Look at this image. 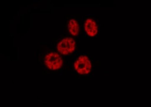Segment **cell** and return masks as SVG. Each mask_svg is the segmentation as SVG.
I'll use <instances>...</instances> for the list:
<instances>
[{
    "label": "cell",
    "instance_id": "obj_4",
    "mask_svg": "<svg viewBox=\"0 0 151 107\" xmlns=\"http://www.w3.org/2000/svg\"><path fill=\"white\" fill-rule=\"evenodd\" d=\"M84 29L86 33L90 36H94L97 34V26L96 23L92 19L86 20L84 24Z\"/></svg>",
    "mask_w": 151,
    "mask_h": 107
},
{
    "label": "cell",
    "instance_id": "obj_3",
    "mask_svg": "<svg viewBox=\"0 0 151 107\" xmlns=\"http://www.w3.org/2000/svg\"><path fill=\"white\" fill-rule=\"evenodd\" d=\"M58 51L63 55H67L73 52L75 48V42L71 38L64 39L57 45Z\"/></svg>",
    "mask_w": 151,
    "mask_h": 107
},
{
    "label": "cell",
    "instance_id": "obj_2",
    "mask_svg": "<svg viewBox=\"0 0 151 107\" xmlns=\"http://www.w3.org/2000/svg\"><path fill=\"white\" fill-rule=\"evenodd\" d=\"M74 67L75 70L79 74L86 75L91 71V62L87 56H81L74 63Z\"/></svg>",
    "mask_w": 151,
    "mask_h": 107
},
{
    "label": "cell",
    "instance_id": "obj_1",
    "mask_svg": "<svg viewBox=\"0 0 151 107\" xmlns=\"http://www.w3.org/2000/svg\"><path fill=\"white\" fill-rule=\"evenodd\" d=\"M46 67L50 70H55L61 68L63 60L60 55L56 52H51L47 54L45 58Z\"/></svg>",
    "mask_w": 151,
    "mask_h": 107
},
{
    "label": "cell",
    "instance_id": "obj_5",
    "mask_svg": "<svg viewBox=\"0 0 151 107\" xmlns=\"http://www.w3.org/2000/svg\"><path fill=\"white\" fill-rule=\"evenodd\" d=\"M68 29L72 35H78L79 32V26L77 22L75 19H71L68 24Z\"/></svg>",
    "mask_w": 151,
    "mask_h": 107
}]
</instances>
